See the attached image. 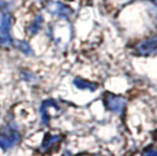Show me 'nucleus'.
Here are the masks:
<instances>
[{"instance_id":"nucleus-5","label":"nucleus","mask_w":157,"mask_h":156,"mask_svg":"<svg viewBox=\"0 0 157 156\" xmlns=\"http://www.w3.org/2000/svg\"><path fill=\"white\" fill-rule=\"evenodd\" d=\"M143 156H157V150L154 148H148L144 150Z\"/></svg>"},{"instance_id":"nucleus-4","label":"nucleus","mask_w":157,"mask_h":156,"mask_svg":"<svg viewBox=\"0 0 157 156\" xmlns=\"http://www.w3.org/2000/svg\"><path fill=\"white\" fill-rule=\"evenodd\" d=\"M75 85L80 89H89V91L96 89V85H94V84L89 82V81H86V80H81V79H78V80L75 81Z\"/></svg>"},{"instance_id":"nucleus-2","label":"nucleus","mask_w":157,"mask_h":156,"mask_svg":"<svg viewBox=\"0 0 157 156\" xmlns=\"http://www.w3.org/2000/svg\"><path fill=\"white\" fill-rule=\"evenodd\" d=\"M125 103H127V101L122 96L114 95V94H107L105 96V107L110 111H114V113L121 114L124 109Z\"/></svg>"},{"instance_id":"nucleus-3","label":"nucleus","mask_w":157,"mask_h":156,"mask_svg":"<svg viewBox=\"0 0 157 156\" xmlns=\"http://www.w3.org/2000/svg\"><path fill=\"white\" fill-rule=\"evenodd\" d=\"M19 140V134L15 130L11 128H5V129L0 130V146L7 149L14 146Z\"/></svg>"},{"instance_id":"nucleus-6","label":"nucleus","mask_w":157,"mask_h":156,"mask_svg":"<svg viewBox=\"0 0 157 156\" xmlns=\"http://www.w3.org/2000/svg\"><path fill=\"white\" fill-rule=\"evenodd\" d=\"M155 2H156V5H157V0H155Z\"/></svg>"},{"instance_id":"nucleus-1","label":"nucleus","mask_w":157,"mask_h":156,"mask_svg":"<svg viewBox=\"0 0 157 156\" xmlns=\"http://www.w3.org/2000/svg\"><path fill=\"white\" fill-rule=\"evenodd\" d=\"M136 52L140 55H154L157 54V37H150L148 39L142 40L136 46Z\"/></svg>"}]
</instances>
